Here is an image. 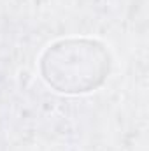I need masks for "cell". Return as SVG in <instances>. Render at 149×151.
Listing matches in <instances>:
<instances>
[{
	"label": "cell",
	"instance_id": "6da1fadb",
	"mask_svg": "<svg viewBox=\"0 0 149 151\" xmlns=\"http://www.w3.org/2000/svg\"><path fill=\"white\" fill-rule=\"evenodd\" d=\"M112 69L107 46L97 39L67 37L49 44L39 58V72L58 93L82 95L100 88Z\"/></svg>",
	"mask_w": 149,
	"mask_h": 151
}]
</instances>
